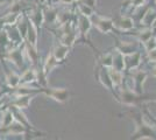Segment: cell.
Returning <instances> with one entry per match:
<instances>
[{"label":"cell","instance_id":"6da1fadb","mask_svg":"<svg viewBox=\"0 0 156 140\" xmlns=\"http://www.w3.org/2000/svg\"><path fill=\"white\" fill-rule=\"evenodd\" d=\"M42 91L46 93L48 97L54 98V99L59 102V103L65 102L70 96V93L66 89H43Z\"/></svg>","mask_w":156,"mask_h":140},{"label":"cell","instance_id":"7a4b0ae2","mask_svg":"<svg viewBox=\"0 0 156 140\" xmlns=\"http://www.w3.org/2000/svg\"><path fill=\"white\" fill-rule=\"evenodd\" d=\"M27 20H28V28H27V34H26L27 43H29L30 46L36 48V42H37V27L33 23V21L29 18H27Z\"/></svg>","mask_w":156,"mask_h":140},{"label":"cell","instance_id":"3957f363","mask_svg":"<svg viewBox=\"0 0 156 140\" xmlns=\"http://www.w3.org/2000/svg\"><path fill=\"white\" fill-rule=\"evenodd\" d=\"M6 59L11 62H13L18 68L23 66V55L20 49H11L6 54Z\"/></svg>","mask_w":156,"mask_h":140},{"label":"cell","instance_id":"277c9868","mask_svg":"<svg viewBox=\"0 0 156 140\" xmlns=\"http://www.w3.org/2000/svg\"><path fill=\"white\" fill-rule=\"evenodd\" d=\"M2 130H5L6 133L12 134V135H20V134L27 133V127L25 125H22L21 123H19L18 120H14L9 126L5 127Z\"/></svg>","mask_w":156,"mask_h":140},{"label":"cell","instance_id":"5b68a950","mask_svg":"<svg viewBox=\"0 0 156 140\" xmlns=\"http://www.w3.org/2000/svg\"><path fill=\"white\" fill-rule=\"evenodd\" d=\"M33 96L32 95H23V96H18L16 99L13 102V106L18 107L20 110H23L27 109L30 104V100H32Z\"/></svg>","mask_w":156,"mask_h":140},{"label":"cell","instance_id":"8992f818","mask_svg":"<svg viewBox=\"0 0 156 140\" xmlns=\"http://www.w3.org/2000/svg\"><path fill=\"white\" fill-rule=\"evenodd\" d=\"M30 20L33 21V23L36 27L42 26V23L44 22V13L42 12L41 8H36L32 12V15L28 16Z\"/></svg>","mask_w":156,"mask_h":140},{"label":"cell","instance_id":"52a82bcc","mask_svg":"<svg viewBox=\"0 0 156 140\" xmlns=\"http://www.w3.org/2000/svg\"><path fill=\"white\" fill-rule=\"evenodd\" d=\"M35 80H36V71L34 69H27L20 77V84H23V85L30 84Z\"/></svg>","mask_w":156,"mask_h":140},{"label":"cell","instance_id":"ba28073f","mask_svg":"<svg viewBox=\"0 0 156 140\" xmlns=\"http://www.w3.org/2000/svg\"><path fill=\"white\" fill-rule=\"evenodd\" d=\"M78 28H79V32H80V34L83 35V36H85L86 34H87V32H89V29H90V27H91V22H90V20L85 16V15H80L79 16V19H78Z\"/></svg>","mask_w":156,"mask_h":140},{"label":"cell","instance_id":"9c48e42d","mask_svg":"<svg viewBox=\"0 0 156 140\" xmlns=\"http://www.w3.org/2000/svg\"><path fill=\"white\" fill-rule=\"evenodd\" d=\"M68 53H69V47L65 46V45H61V46L55 48V50L52 52V55L55 56V59L58 62H62L65 59V56L68 55Z\"/></svg>","mask_w":156,"mask_h":140},{"label":"cell","instance_id":"30bf717a","mask_svg":"<svg viewBox=\"0 0 156 140\" xmlns=\"http://www.w3.org/2000/svg\"><path fill=\"white\" fill-rule=\"evenodd\" d=\"M96 26L98 27V29H100L101 32H108L113 28V25H112V21L108 20V19H104V18H98L96 20Z\"/></svg>","mask_w":156,"mask_h":140},{"label":"cell","instance_id":"8fae6325","mask_svg":"<svg viewBox=\"0 0 156 140\" xmlns=\"http://www.w3.org/2000/svg\"><path fill=\"white\" fill-rule=\"evenodd\" d=\"M6 82L8 87L15 89L18 85H20V76H18L14 71H8L6 76Z\"/></svg>","mask_w":156,"mask_h":140},{"label":"cell","instance_id":"7c38bea8","mask_svg":"<svg viewBox=\"0 0 156 140\" xmlns=\"http://www.w3.org/2000/svg\"><path fill=\"white\" fill-rule=\"evenodd\" d=\"M58 64V61L55 59V56L51 54H49V56H48V59H47L46 63H44V67H43V73L44 75L49 73V71H51L54 68L56 67Z\"/></svg>","mask_w":156,"mask_h":140},{"label":"cell","instance_id":"4fadbf2b","mask_svg":"<svg viewBox=\"0 0 156 140\" xmlns=\"http://www.w3.org/2000/svg\"><path fill=\"white\" fill-rule=\"evenodd\" d=\"M15 118H14V114L12 112V110H6L5 113L2 114V120H1V128H5V127L9 126L12 123H13Z\"/></svg>","mask_w":156,"mask_h":140},{"label":"cell","instance_id":"5bb4252c","mask_svg":"<svg viewBox=\"0 0 156 140\" xmlns=\"http://www.w3.org/2000/svg\"><path fill=\"white\" fill-rule=\"evenodd\" d=\"M25 52H27L28 54V57L30 59L32 63H36L37 62V59H39V53L36 52V48H34L33 46H30L29 43L26 42V48H25Z\"/></svg>","mask_w":156,"mask_h":140},{"label":"cell","instance_id":"9a60e30c","mask_svg":"<svg viewBox=\"0 0 156 140\" xmlns=\"http://www.w3.org/2000/svg\"><path fill=\"white\" fill-rule=\"evenodd\" d=\"M110 78L113 84H120L121 83V74L117 69H112L110 71Z\"/></svg>","mask_w":156,"mask_h":140},{"label":"cell","instance_id":"2e32d148","mask_svg":"<svg viewBox=\"0 0 156 140\" xmlns=\"http://www.w3.org/2000/svg\"><path fill=\"white\" fill-rule=\"evenodd\" d=\"M118 26L120 27L121 29H130L133 27V21L128 19V18H124L118 22Z\"/></svg>","mask_w":156,"mask_h":140},{"label":"cell","instance_id":"e0dca14e","mask_svg":"<svg viewBox=\"0 0 156 140\" xmlns=\"http://www.w3.org/2000/svg\"><path fill=\"white\" fill-rule=\"evenodd\" d=\"M8 43H9V39L7 33L5 31H0V48H4Z\"/></svg>","mask_w":156,"mask_h":140},{"label":"cell","instance_id":"ac0fdd59","mask_svg":"<svg viewBox=\"0 0 156 140\" xmlns=\"http://www.w3.org/2000/svg\"><path fill=\"white\" fill-rule=\"evenodd\" d=\"M79 11H80V14H83L85 16H90L92 15V8L85 4H80L79 5Z\"/></svg>","mask_w":156,"mask_h":140},{"label":"cell","instance_id":"d6986e66","mask_svg":"<svg viewBox=\"0 0 156 140\" xmlns=\"http://www.w3.org/2000/svg\"><path fill=\"white\" fill-rule=\"evenodd\" d=\"M144 77H146V74L144 73H137L136 75H135V78H136V85H137V90H139V92L141 91V90H140V89H141V83L143 82Z\"/></svg>","mask_w":156,"mask_h":140},{"label":"cell","instance_id":"ffe728a7","mask_svg":"<svg viewBox=\"0 0 156 140\" xmlns=\"http://www.w3.org/2000/svg\"><path fill=\"white\" fill-rule=\"evenodd\" d=\"M150 38H151V32H150L149 29L146 31V32H143V33H141V40H142V42H147Z\"/></svg>","mask_w":156,"mask_h":140},{"label":"cell","instance_id":"44dd1931","mask_svg":"<svg viewBox=\"0 0 156 140\" xmlns=\"http://www.w3.org/2000/svg\"><path fill=\"white\" fill-rule=\"evenodd\" d=\"M149 59L150 61H153V62H156V48L154 49H149Z\"/></svg>","mask_w":156,"mask_h":140},{"label":"cell","instance_id":"7402d4cb","mask_svg":"<svg viewBox=\"0 0 156 140\" xmlns=\"http://www.w3.org/2000/svg\"><path fill=\"white\" fill-rule=\"evenodd\" d=\"M82 1H83V4L87 5V6H94V0H82Z\"/></svg>","mask_w":156,"mask_h":140},{"label":"cell","instance_id":"603a6c76","mask_svg":"<svg viewBox=\"0 0 156 140\" xmlns=\"http://www.w3.org/2000/svg\"><path fill=\"white\" fill-rule=\"evenodd\" d=\"M130 1H132V4L135 5V6H141L144 0H130Z\"/></svg>","mask_w":156,"mask_h":140},{"label":"cell","instance_id":"cb8c5ba5","mask_svg":"<svg viewBox=\"0 0 156 140\" xmlns=\"http://www.w3.org/2000/svg\"><path fill=\"white\" fill-rule=\"evenodd\" d=\"M2 104H4V100L0 99V109H1V106H2Z\"/></svg>","mask_w":156,"mask_h":140},{"label":"cell","instance_id":"d4e9b609","mask_svg":"<svg viewBox=\"0 0 156 140\" xmlns=\"http://www.w3.org/2000/svg\"><path fill=\"white\" fill-rule=\"evenodd\" d=\"M153 74H154V75H155V76H156V68H155V69H154V71H153Z\"/></svg>","mask_w":156,"mask_h":140},{"label":"cell","instance_id":"484cf974","mask_svg":"<svg viewBox=\"0 0 156 140\" xmlns=\"http://www.w3.org/2000/svg\"><path fill=\"white\" fill-rule=\"evenodd\" d=\"M154 25H155V26H156V20H155V21H154Z\"/></svg>","mask_w":156,"mask_h":140}]
</instances>
